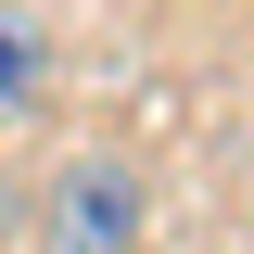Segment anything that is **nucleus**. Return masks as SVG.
<instances>
[{"mask_svg": "<svg viewBox=\"0 0 254 254\" xmlns=\"http://www.w3.org/2000/svg\"><path fill=\"white\" fill-rule=\"evenodd\" d=\"M140 229H153V190L115 153H76L38 203V254H140Z\"/></svg>", "mask_w": 254, "mask_h": 254, "instance_id": "f257e3e1", "label": "nucleus"}, {"mask_svg": "<svg viewBox=\"0 0 254 254\" xmlns=\"http://www.w3.org/2000/svg\"><path fill=\"white\" fill-rule=\"evenodd\" d=\"M51 76H64V64H51V38H38L26 13H0V140L51 115Z\"/></svg>", "mask_w": 254, "mask_h": 254, "instance_id": "f03ea898", "label": "nucleus"}]
</instances>
